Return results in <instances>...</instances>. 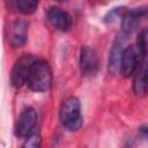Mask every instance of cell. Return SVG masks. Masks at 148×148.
<instances>
[{"mask_svg":"<svg viewBox=\"0 0 148 148\" xmlns=\"http://www.w3.org/2000/svg\"><path fill=\"white\" fill-rule=\"evenodd\" d=\"M133 90L138 96H145L147 92V66L145 60H142L134 72Z\"/></svg>","mask_w":148,"mask_h":148,"instance_id":"30bf717a","label":"cell"},{"mask_svg":"<svg viewBox=\"0 0 148 148\" xmlns=\"http://www.w3.org/2000/svg\"><path fill=\"white\" fill-rule=\"evenodd\" d=\"M16 1H17V0H7L8 7H10V8H16Z\"/></svg>","mask_w":148,"mask_h":148,"instance_id":"9a60e30c","label":"cell"},{"mask_svg":"<svg viewBox=\"0 0 148 148\" xmlns=\"http://www.w3.org/2000/svg\"><path fill=\"white\" fill-rule=\"evenodd\" d=\"M35 60V57L31 54H23L16 60L10 75L12 84L15 88H21L23 84H25L30 67Z\"/></svg>","mask_w":148,"mask_h":148,"instance_id":"277c9868","label":"cell"},{"mask_svg":"<svg viewBox=\"0 0 148 148\" xmlns=\"http://www.w3.org/2000/svg\"><path fill=\"white\" fill-rule=\"evenodd\" d=\"M37 124V113L34 109L28 108L20 114L16 124L15 134L18 138H25L28 136L35 128Z\"/></svg>","mask_w":148,"mask_h":148,"instance_id":"8992f818","label":"cell"},{"mask_svg":"<svg viewBox=\"0 0 148 148\" xmlns=\"http://www.w3.org/2000/svg\"><path fill=\"white\" fill-rule=\"evenodd\" d=\"M39 5V0H17L16 9L22 14H32L36 12Z\"/></svg>","mask_w":148,"mask_h":148,"instance_id":"7c38bea8","label":"cell"},{"mask_svg":"<svg viewBox=\"0 0 148 148\" xmlns=\"http://www.w3.org/2000/svg\"><path fill=\"white\" fill-rule=\"evenodd\" d=\"M97 1H108V0H97Z\"/></svg>","mask_w":148,"mask_h":148,"instance_id":"e0dca14e","label":"cell"},{"mask_svg":"<svg viewBox=\"0 0 148 148\" xmlns=\"http://www.w3.org/2000/svg\"><path fill=\"white\" fill-rule=\"evenodd\" d=\"M98 65H99L98 57L95 50L84 45L81 49V54H80V68L82 74L87 76L95 75L98 71Z\"/></svg>","mask_w":148,"mask_h":148,"instance_id":"52a82bcc","label":"cell"},{"mask_svg":"<svg viewBox=\"0 0 148 148\" xmlns=\"http://www.w3.org/2000/svg\"><path fill=\"white\" fill-rule=\"evenodd\" d=\"M42 145V138L38 133L31 132L28 136H25V141L22 145L24 148H38Z\"/></svg>","mask_w":148,"mask_h":148,"instance_id":"4fadbf2b","label":"cell"},{"mask_svg":"<svg viewBox=\"0 0 148 148\" xmlns=\"http://www.w3.org/2000/svg\"><path fill=\"white\" fill-rule=\"evenodd\" d=\"M47 18L52 27L60 31H67L73 24L72 16L67 12H64L58 7H51L49 9Z\"/></svg>","mask_w":148,"mask_h":148,"instance_id":"ba28073f","label":"cell"},{"mask_svg":"<svg viewBox=\"0 0 148 148\" xmlns=\"http://www.w3.org/2000/svg\"><path fill=\"white\" fill-rule=\"evenodd\" d=\"M59 117H60V121L62 126L67 131L75 132L80 130L83 124L80 101L74 96L67 97L61 104Z\"/></svg>","mask_w":148,"mask_h":148,"instance_id":"7a4b0ae2","label":"cell"},{"mask_svg":"<svg viewBox=\"0 0 148 148\" xmlns=\"http://www.w3.org/2000/svg\"><path fill=\"white\" fill-rule=\"evenodd\" d=\"M57 1H60V2H66V1H68V0H57Z\"/></svg>","mask_w":148,"mask_h":148,"instance_id":"2e32d148","label":"cell"},{"mask_svg":"<svg viewBox=\"0 0 148 148\" xmlns=\"http://www.w3.org/2000/svg\"><path fill=\"white\" fill-rule=\"evenodd\" d=\"M124 39H117L110 51V58H109V71L110 73H117L119 72V64L121 58V52L124 50Z\"/></svg>","mask_w":148,"mask_h":148,"instance_id":"8fae6325","label":"cell"},{"mask_svg":"<svg viewBox=\"0 0 148 148\" xmlns=\"http://www.w3.org/2000/svg\"><path fill=\"white\" fill-rule=\"evenodd\" d=\"M25 84L37 92L49 90L52 84V71L49 62L45 60H35L30 67Z\"/></svg>","mask_w":148,"mask_h":148,"instance_id":"6da1fadb","label":"cell"},{"mask_svg":"<svg viewBox=\"0 0 148 148\" xmlns=\"http://www.w3.org/2000/svg\"><path fill=\"white\" fill-rule=\"evenodd\" d=\"M28 38V23L23 20H16L10 25L9 42L12 46L20 47L25 44Z\"/></svg>","mask_w":148,"mask_h":148,"instance_id":"9c48e42d","label":"cell"},{"mask_svg":"<svg viewBox=\"0 0 148 148\" xmlns=\"http://www.w3.org/2000/svg\"><path fill=\"white\" fill-rule=\"evenodd\" d=\"M135 46L140 51L141 56L146 58V54H147V31H146V29L141 30V32L138 35L136 45Z\"/></svg>","mask_w":148,"mask_h":148,"instance_id":"5bb4252c","label":"cell"},{"mask_svg":"<svg viewBox=\"0 0 148 148\" xmlns=\"http://www.w3.org/2000/svg\"><path fill=\"white\" fill-rule=\"evenodd\" d=\"M147 15V9L146 7L142 8H134V9H128L125 12L124 16L121 17V29L125 35H130L133 31L138 29L140 25L141 21L146 17Z\"/></svg>","mask_w":148,"mask_h":148,"instance_id":"5b68a950","label":"cell"},{"mask_svg":"<svg viewBox=\"0 0 148 148\" xmlns=\"http://www.w3.org/2000/svg\"><path fill=\"white\" fill-rule=\"evenodd\" d=\"M142 60H145V57L141 56L140 51L135 45H128L124 47L119 64L120 75L124 77L132 76Z\"/></svg>","mask_w":148,"mask_h":148,"instance_id":"3957f363","label":"cell"}]
</instances>
